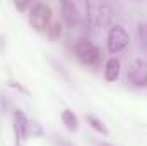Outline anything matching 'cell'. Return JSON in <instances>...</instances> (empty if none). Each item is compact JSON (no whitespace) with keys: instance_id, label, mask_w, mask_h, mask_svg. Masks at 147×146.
Returning a JSON list of instances; mask_svg holds the SVG:
<instances>
[{"instance_id":"8fae6325","label":"cell","mask_w":147,"mask_h":146,"mask_svg":"<svg viewBox=\"0 0 147 146\" xmlns=\"http://www.w3.org/2000/svg\"><path fill=\"white\" fill-rule=\"evenodd\" d=\"M137 41L142 52L147 53V23H139L137 26Z\"/></svg>"},{"instance_id":"3957f363","label":"cell","mask_w":147,"mask_h":146,"mask_svg":"<svg viewBox=\"0 0 147 146\" xmlns=\"http://www.w3.org/2000/svg\"><path fill=\"white\" fill-rule=\"evenodd\" d=\"M75 57L84 64V65H98L101 62V50L87 38H79L74 45Z\"/></svg>"},{"instance_id":"6da1fadb","label":"cell","mask_w":147,"mask_h":146,"mask_svg":"<svg viewBox=\"0 0 147 146\" xmlns=\"http://www.w3.org/2000/svg\"><path fill=\"white\" fill-rule=\"evenodd\" d=\"M86 12L84 16V24L89 28H111L113 17H115V9L108 2H87L84 5Z\"/></svg>"},{"instance_id":"7a4b0ae2","label":"cell","mask_w":147,"mask_h":146,"mask_svg":"<svg viewBox=\"0 0 147 146\" xmlns=\"http://www.w3.org/2000/svg\"><path fill=\"white\" fill-rule=\"evenodd\" d=\"M29 23L31 26L39 31V33H48L51 23H53V10L48 3L45 2H36L31 3L29 9Z\"/></svg>"},{"instance_id":"30bf717a","label":"cell","mask_w":147,"mask_h":146,"mask_svg":"<svg viewBox=\"0 0 147 146\" xmlns=\"http://www.w3.org/2000/svg\"><path fill=\"white\" fill-rule=\"evenodd\" d=\"M86 120H87V124H89L94 131H98V132H101V134H108V127H106L105 122H103L101 119H98L96 115L87 113V115H86Z\"/></svg>"},{"instance_id":"5b68a950","label":"cell","mask_w":147,"mask_h":146,"mask_svg":"<svg viewBox=\"0 0 147 146\" xmlns=\"http://www.w3.org/2000/svg\"><path fill=\"white\" fill-rule=\"evenodd\" d=\"M127 83L134 88H147V60L135 59L127 71Z\"/></svg>"},{"instance_id":"ba28073f","label":"cell","mask_w":147,"mask_h":146,"mask_svg":"<svg viewBox=\"0 0 147 146\" xmlns=\"http://www.w3.org/2000/svg\"><path fill=\"white\" fill-rule=\"evenodd\" d=\"M120 71H121V64H120V60H118L116 57L108 59V60H106V64H105V71H103L105 79H106V81H110V83L116 81V79L120 77Z\"/></svg>"},{"instance_id":"52a82bcc","label":"cell","mask_w":147,"mask_h":146,"mask_svg":"<svg viewBox=\"0 0 147 146\" xmlns=\"http://www.w3.org/2000/svg\"><path fill=\"white\" fill-rule=\"evenodd\" d=\"M33 122L26 117V113L22 110H14V132H16V138H17V143H22L28 139L33 126Z\"/></svg>"},{"instance_id":"8992f818","label":"cell","mask_w":147,"mask_h":146,"mask_svg":"<svg viewBox=\"0 0 147 146\" xmlns=\"http://www.w3.org/2000/svg\"><path fill=\"white\" fill-rule=\"evenodd\" d=\"M60 12H62V19L69 28H77L82 21V14L79 10V5L74 3L70 0H63L60 2Z\"/></svg>"},{"instance_id":"4fadbf2b","label":"cell","mask_w":147,"mask_h":146,"mask_svg":"<svg viewBox=\"0 0 147 146\" xmlns=\"http://www.w3.org/2000/svg\"><path fill=\"white\" fill-rule=\"evenodd\" d=\"M57 143H58V146H74L72 143H70V141H67V139H63L62 136H60V138L57 136Z\"/></svg>"},{"instance_id":"277c9868","label":"cell","mask_w":147,"mask_h":146,"mask_svg":"<svg viewBox=\"0 0 147 146\" xmlns=\"http://www.w3.org/2000/svg\"><path fill=\"white\" fill-rule=\"evenodd\" d=\"M128 43H130L128 31L121 24H111V28L108 29V36H106V48L111 55L123 52L128 46Z\"/></svg>"},{"instance_id":"9c48e42d","label":"cell","mask_w":147,"mask_h":146,"mask_svg":"<svg viewBox=\"0 0 147 146\" xmlns=\"http://www.w3.org/2000/svg\"><path fill=\"white\" fill-rule=\"evenodd\" d=\"M62 122H63V126L69 129V131H77L79 129V119H77V115L74 113L72 110L65 108L62 112Z\"/></svg>"},{"instance_id":"5bb4252c","label":"cell","mask_w":147,"mask_h":146,"mask_svg":"<svg viewBox=\"0 0 147 146\" xmlns=\"http://www.w3.org/2000/svg\"><path fill=\"white\" fill-rule=\"evenodd\" d=\"M101 146H113V145H108V143H103Z\"/></svg>"},{"instance_id":"7c38bea8","label":"cell","mask_w":147,"mask_h":146,"mask_svg":"<svg viewBox=\"0 0 147 146\" xmlns=\"http://www.w3.org/2000/svg\"><path fill=\"white\" fill-rule=\"evenodd\" d=\"M48 35L51 38H57L62 35V24L60 23H51V26H50V29H48Z\"/></svg>"}]
</instances>
